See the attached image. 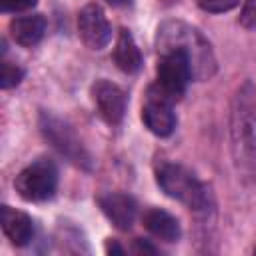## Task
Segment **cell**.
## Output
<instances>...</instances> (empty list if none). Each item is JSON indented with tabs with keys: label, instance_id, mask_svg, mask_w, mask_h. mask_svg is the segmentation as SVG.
I'll return each instance as SVG.
<instances>
[{
	"label": "cell",
	"instance_id": "cell-5",
	"mask_svg": "<svg viewBox=\"0 0 256 256\" xmlns=\"http://www.w3.org/2000/svg\"><path fill=\"white\" fill-rule=\"evenodd\" d=\"M40 130L44 134V138L74 166L82 168V170H92V156L88 154V150L84 148L82 140L76 136L74 128L70 124H66L64 120L44 112L40 118Z\"/></svg>",
	"mask_w": 256,
	"mask_h": 256
},
{
	"label": "cell",
	"instance_id": "cell-11",
	"mask_svg": "<svg viewBox=\"0 0 256 256\" xmlns=\"http://www.w3.org/2000/svg\"><path fill=\"white\" fill-rule=\"evenodd\" d=\"M0 222H2V230H4L6 238L14 246L22 248V246H28L32 242L34 224H32V218L26 212H20V210L10 208V206H2Z\"/></svg>",
	"mask_w": 256,
	"mask_h": 256
},
{
	"label": "cell",
	"instance_id": "cell-14",
	"mask_svg": "<svg viewBox=\"0 0 256 256\" xmlns=\"http://www.w3.org/2000/svg\"><path fill=\"white\" fill-rule=\"evenodd\" d=\"M114 62L126 74H136L142 68V54L128 30H120L116 48H114Z\"/></svg>",
	"mask_w": 256,
	"mask_h": 256
},
{
	"label": "cell",
	"instance_id": "cell-18",
	"mask_svg": "<svg viewBox=\"0 0 256 256\" xmlns=\"http://www.w3.org/2000/svg\"><path fill=\"white\" fill-rule=\"evenodd\" d=\"M240 24L248 30H256V0H246L240 14Z\"/></svg>",
	"mask_w": 256,
	"mask_h": 256
},
{
	"label": "cell",
	"instance_id": "cell-13",
	"mask_svg": "<svg viewBox=\"0 0 256 256\" xmlns=\"http://www.w3.org/2000/svg\"><path fill=\"white\" fill-rule=\"evenodd\" d=\"M46 32V18L42 14H30V16H18L10 22V34L16 44L24 48L36 46Z\"/></svg>",
	"mask_w": 256,
	"mask_h": 256
},
{
	"label": "cell",
	"instance_id": "cell-7",
	"mask_svg": "<svg viewBox=\"0 0 256 256\" xmlns=\"http://www.w3.org/2000/svg\"><path fill=\"white\" fill-rule=\"evenodd\" d=\"M78 34L80 40L90 50H102L112 40V26L98 4H88L78 14Z\"/></svg>",
	"mask_w": 256,
	"mask_h": 256
},
{
	"label": "cell",
	"instance_id": "cell-3",
	"mask_svg": "<svg viewBox=\"0 0 256 256\" xmlns=\"http://www.w3.org/2000/svg\"><path fill=\"white\" fill-rule=\"evenodd\" d=\"M156 182L166 196L182 202L196 214H208L212 210V194L186 166L160 160L156 164Z\"/></svg>",
	"mask_w": 256,
	"mask_h": 256
},
{
	"label": "cell",
	"instance_id": "cell-4",
	"mask_svg": "<svg viewBox=\"0 0 256 256\" xmlns=\"http://www.w3.org/2000/svg\"><path fill=\"white\" fill-rule=\"evenodd\" d=\"M156 84H152L148 90L156 92L158 96L166 98L168 102H178L186 90L188 84L194 80L192 74V66L188 62V58L180 52H168V54H160V62L156 68Z\"/></svg>",
	"mask_w": 256,
	"mask_h": 256
},
{
	"label": "cell",
	"instance_id": "cell-8",
	"mask_svg": "<svg viewBox=\"0 0 256 256\" xmlns=\"http://www.w3.org/2000/svg\"><path fill=\"white\" fill-rule=\"evenodd\" d=\"M92 98L96 104V110L100 118L108 124H120L126 114V94L120 86L108 82V80H98L92 86Z\"/></svg>",
	"mask_w": 256,
	"mask_h": 256
},
{
	"label": "cell",
	"instance_id": "cell-16",
	"mask_svg": "<svg viewBox=\"0 0 256 256\" xmlns=\"http://www.w3.org/2000/svg\"><path fill=\"white\" fill-rule=\"evenodd\" d=\"M196 2L204 12H210V14L230 12L240 4V0H196Z\"/></svg>",
	"mask_w": 256,
	"mask_h": 256
},
{
	"label": "cell",
	"instance_id": "cell-6",
	"mask_svg": "<svg viewBox=\"0 0 256 256\" xmlns=\"http://www.w3.org/2000/svg\"><path fill=\"white\" fill-rule=\"evenodd\" d=\"M16 192L26 202H46L56 194L58 168L52 160L40 158L16 176Z\"/></svg>",
	"mask_w": 256,
	"mask_h": 256
},
{
	"label": "cell",
	"instance_id": "cell-20",
	"mask_svg": "<svg viewBox=\"0 0 256 256\" xmlns=\"http://www.w3.org/2000/svg\"><path fill=\"white\" fill-rule=\"evenodd\" d=\"M106 250H108V252H118V254H122V252H124V250H122V248H120L118 244H110V242H108Z\"/></svg>",
	"mask_w": 256,
	"mask_h": 256
},
{
	"label": "cell",
	"instance_id": "cell-2",
	"mask_svg": "<svg viewBox=\"0 0 256 256\" xmlns=\"http://www.w3.org/2000/svg\"><path fill=\"white\" fill-rule=\"evenodd\" d=\"M156 48L160 54L180 52L188 58L192 66L194 80H210L216 74V58L210 42L202 36V32L186 22L168 20L158 28Z\"/></svg>",
	"mask_w": 256,
	"mask_h": 256
},
{
	"label": "cell",
	"instance_id": "cell-1",
	"mask_svg": "<svg viewBox=\"0 0 256 256\" xmlns=\"http://www.w3.org/2000/svg\"><path fill=\"white\" fill-rule=\"evenodd\" d=\"M230 134L238 178L250 184L256 180V88L250 80L236 90Z\"/></svg>",
	"mask_w": 256,
	"mask_h": 256
},
{
	"label": "cell",
	"instance_id": "cell-10",
	"mask_svg": "<svg viewBox=\"0 0 256 256\" xmlns=\"http://www.w3.org/2000/svg\"><path fill=\"white\" fill-rule=\"evenodd\" d=\"M98 206L104 212V216L118 228V230H130L134 226V220L138 216V204L132 196L122 192H110L98 198Z\"/></svg>",
	"mask_w": 256,
	"mask_h": 256
},
{
	"label": "cell",
	"instance_id": "cell-19",
	"mask_svg": "<svg viewBox=\"0 0 256 256\" xmlns=\"http://www.w3.org/2000/svg\"><path fill=\"white\" fill-rule=\"evenodd\" d=\"M136 250H138V252H156V248H152V246L144 244L142 240H136Z\"/></svg>",
	"mask_w": 256,
	"mask_h": 256
},
{
	"label": "cell",
	"instance_id": "cell-17",
	"mask_svg": "<svg viewBox=\"0 0 256 256\" xmlns=\"http://www.w3.org/2000/svg\"><path fill=\"white\" fill-rule=\"evenodd\" d=\"M38 0H0V10L6 14H16V12H26L36 6Z\"/></svg>",
	"mask_w": 256,
	"mask_h": 256
},
{
	"label": "cell",
	"instance_id": "cell-15",
	"mask_svg": "<svg viewBox=\"0 0 256 256\" xmlns=\"http://www.w3.org/2000/svg\"><path fill=\"white\" fill-rule=\"evenodd\" d=\"M24 78V70L18 66V64H12L8 60L2 62V72H0V86L4 90L12 88V86H18Z\"/></svg>",
	"mask_w": 256,
	"mask_h": 256
},
{
	"label": "cell",
	"instance_id": "cell-12",
	"mask_svg": "<svg viewBox=\"0 0 256 256\" xmlns=\"http://www.w3.org/2000/svg\"><path fill=\"white\" fill-rule=\"evenodd\" d=\"M142 224L154 238L164 240V242H176L182 234L180 222L170 212L160 210V208H148L142 214Z\"/></svg>",
	"mask_w": 256,
	"mask_h": 256
},
{
	"label": "cell",
	"instance_id": "cell-9",
	"mask_svg": "<svg viewBox=\"0 0 256 256\" xmlns=\"http://www.w3.org/2000/svg\"><path fill=\"white\" fill-rule=\"evenodd\" d=\"M142 120L152 134H156L160 138L170 136L176 128V116L172 112V102H168L166 98L148 90L146 104L142 106Z\"/></svg>",
	"mask_w": 256,
	"mask_h": 256
},
{
	"label": "cell",
	"instance_id": "cell-21",
	"mask_svg": "<svg viewBox=\"0 0 256 256\" xmlns=\"http://www.w3.org/2000/svg\"><path fill=\"white\" fill-rule=\"evenodd\" d=\"M110 6H126V4H130V0H106Z\"/></svg>",
	"mask_w": 256,
	"mask_h": 256
}]
</instances>
